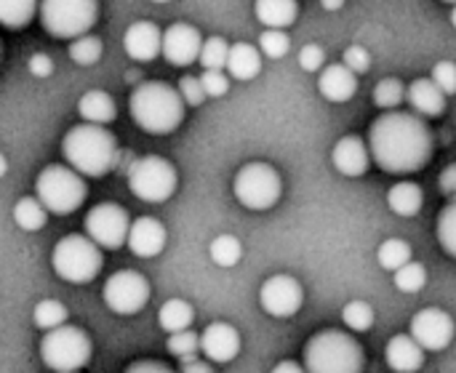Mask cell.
<instances>
[{"label":"cell","instance_id":"cell-1","mask_svg":"<svg viewBox=\"0 0 456 373\" xmlns=\"http://www.w3.org/2000/svg\"><path fill=\"white\" fill-rule=\"evenodd\" d=\"M433 134L414 112H385L369 128V155L387 174L422 171L433 158Z\"/></svg>","mask_w":456,"mask_h":373},{"label":"cell","instance_id":"cell-2","mask_svg":"<svg viewBox=\"0 0 456 373\" xmlns=\"http://www.w3.org/2000/svg\"><path fill=\"white\" fill-rule=\"evenodd\" d=\"M61 155L75 174L99 179L118 166L120 147L112 131H107L104 126L83 123L67 131L61 142Z\"/></svg>","mask_w":456,"mask_h":373},{"label":"cell","instance_id":"cell-3","mask_svg":"<svg viewBox=\"0 0 456 373\" xmlns=\"http://www.w3.org/2000/svg\"><path fill=\"white\" fill-rule=\"evenodd\" d=\"M128 109L134 123L152 136L174 134L184 120V101L179 91L163 80H142L128 99Z\"/></svg>","mask_w":456,"mask_h":373},{"label":"cell","instance_id":"cell-4","mask_svg":"<svg viewBox=\"0 0 456 373\" xmlns=\"http://www.w3.org/2000/svg\"><path fill=\"white\" fill-rule=\"evenodd\" d=\"M363 347L342 331H321L305 345L307 373H363Z\"/></svg>","mask_w":456,"mask_h":373},{"label":"cell","instance_id":"cell-5","mask_svg":"<svg viewBox=\"0 0 456 373\" xmlns=\"http://www.w3.org/2000/svg\"><path fill=\"white\" fill-rule=\"evenodd\" d=\"M35 195L48 214L67 216L83 206L88 187L69 166H45L35 179Z\"/></svg>","mask_w":456,"mask_h":373},{"label":"cell","instance_id":"cell-6","mask_svg":"<svg viewBox=\"0 0 456 373\" xmlns=\"http://www.w3.org/2000/svg\"><path fill=\"white\" fill-rule=\"evenodd\" d=\"M40 24L48 35L61 40L86 37L96 24L99 3L96 0H43L37 3Z\"/></svg>","mask_w":456,"mask_h":373},{"label":"cell","instance_id":"cell-7","mask_svg":"<svg viewBox=\"0 0 456 373\" xmlns=\"http://www.w3.org/2000/svg\"><path fill=\"white\" fill-rule=\"evenodd\" d=\"M102 248L96 243H91L86 235H67L53 246L51 254V267L53 272L72 283V286H83L91 283L99 270H102Z\"/></svg>","mask_w":456,"mask_h":373},{"label":"cell","instance_id":"cell-8","mask_svg":"<svg viewBox=\"0 0 456 373\" xmlns=\"http://www.w3.org/2000/svg\"><path fill=\"white\" fill-rule=\"evenodd\" d=\"M91 337L77 326H61L40 339V361L56 373H77L91 361Z\"/></svg>","mask_w":456,"mask_h":373},{"label":"cell","instance_id":"cell-9","mask_svg":"<svg viewBox=\"0 0 456 373\" xmlns=\"http://www.w3.org/2000/svg\"><path fill=\"white\" fill-rule=\"evenodd\" d=\"M126 179H128V190L144 203H166L176 192V182H179L176 168L160 155L136 158L126 171Z\"/></svg>","mask_w":456,"mask_h":373},{"label":"cell","instance_id":"cell-10","mask_svg":"<svg viewBox=\"0 0 456 373\" xmlns=\"http://www.w3.org/2000/svg\"><path fill=\"white\" fill-rule=\"evenodd\" d=\"M232 192L248 211H267L281 200L283 182L270 163H248L235 174Z\"/></svg>","mask_w":456,"mask_h":373},{"label":"cell","instance_id":"cell-11","mask_svg":"<svg viewBox=\"0 0 456 373\" xmlns=\"http://www.w3.org/2000/svg\"><path fill=\"white\" fill-rule=\"evenodd\" d=\"M102 296L115 315H136L150 302V283L136 270H120L107 278Z\"/></svg>","mask_w":456,"mask_h":373},{"label":"cell","instance_id":"cell-12","mask_svg":"<svg viewBox=\"0 0 456 373\" xmlns=\"http://www.w3.org/2000/svg\"><path fill=\"white\" fill-rule=\"evenodd\" d=\"M128 214L118 203H99L86 216V238L96 243L99 248L115 251L128 240Z\"/></svg>","mask_w":456,"mask_h":373},{"label":"cell","instance_id":"cell-13","mask_svg":"<svg viewBox=\"0 0 456 373\" xmlns=\"http://www.w3.org/2000/svg\"><path fill=\"white\" fill-rule=\"evenodd\" d=\"M302 283L291 275H273L259 288V304L273 318H294L302 310Z\"/></svg>","mask_w":456,"mask_h":373},{"label":"cell","instance_id":"cell-14","mask_svg":"<svg viewBox=\"0 0 456 373\" xmlns=\"http://www.w3.org/2000/svg\"><path fill=\"white\" fill-rule=\"evenodd\" d=\"M425 353H444L454 342V320L438 307H425L411 320L409 334Z\"/></svg>","mask_w":456,"mask_h":373},{"label":"cell","instance_id":"cell-15","mask_svg":"<svg viewBox=\"0 0 456 373\" xmlns=\"http://www.w3.org/2000/svg\"><path fill=\"white\" fill-rule=\"evenodd\" d=\"M200 48H203V37L192 24L179 21L163 32V51L160 53L166 56V61H171L176 67H187V64L198 61Z\"/></svg>","mask_w":456,"mask_h":373},{"label":"cell","instance_id":"cell-16","mask_svg":"<svg viewBox=\"0 0 456 373\" xmlns=\"http://www.w3.org/2000/svg\"><path fill=\"white\" fill-rule=\"evenodd\" d=\"M200 353L211 363H230L240 353V334L230 323H211L200 334Z\"/></svg>","mask_w":456,"mask_h":373},{"label":"cell","instance_id":"cell-17","mask_svg":"<svg viewBox=\"0 0 456 373\" xmlns=\"http://www.w3.org/2000/svg\"><path fill=\"white\" fill-rule=\"evenodd\" d=\"M123 48L134 61H152L163 51V32L155 21H134L123 35Z\"/></svg>","mask_w":456,"mask_h":373},{"label":"cell","instance_id":"cell-18","mask_svg":"<svg viewBox=\"0 0 456 373\" xmlns=\"http://www.w3.org/2000/svg\"><path fill=\"white\" fill-rule=\"evenodd\" d=\"M369 144L361 139V136H342L337 144H334V152H331V163L334 168L342 174V176H350V179H358L369 171Z\"/></svg>","mask_w":456,"mask_h":373},{"label":"cell","instance_id":"cell-19","mask_svg":"<svg viewBox=\"0 0 456 373\" xmlns=\"http://www.w3.org/2000/svg\"><path fill=\"white\" fill-rule=\"evenodd\" d=\"M128 248L134 256L139 259H152L166 248V227L152 219V216H142L131 224L128 230Z\"/></svg>","mask_w":456,"mask_h":373},{"label":"cell","instance_id":"cell-20","mask_svg":"<svg viewBox=\"0 0 456 373\" xmlns=\"http://www.w3.org/2000/svg\"><path fill=\"white\" fill-rule=\"evenodd\" d=\"M318 91L334 104L350 101L358 91V75H353L345 64H329L318 75Z\"/></svg>","mask_w":456,"mask_h":373},{"label":"cell","instance_id":"cell-21","mask_svg":"<svg viewBox=\"0 0 456 373\" xmlns=\"http://www.w3.org/2000/svg\"><path fill=\"white\" fill-rule=\"evenodd\" d=\"M406 99L414 107V112L419 118H438L446 109V93L430 80V77H419L406 88Z\"/></svg>","mask_w":456,"mask_h":373},{"label":"cell","instance_id":"cell-22","mask_svg":"<svg viewBox=\"0 0 456 373\" xmlns=\"http://www.w3.org/2000/svg\"><path fill=\"white\" fill-rule=\"evenodd\" d=\"M385 361L395 373H414L425 366V350L406 334H398L390 339L385 350Z\"/></svg>","mask_w":456,"mask_h":373},{"label":"cell","instance_id":"cell-23","mask_svg":"<svg viewBox=\"0 0 456 373\" xmlns=\"http://www.w3.org/2000/svg\"><path fill=\"white\" fill-rule=\"evenodd\" d=\"M227 75L232 80H254L262 72V53L259 48H254L251 43H235L230 45V56H227Z\"/></svg>","mask_w":456,"mask_h":373},{"label":"cell","instance_id":"cell-24","mask_svg":"<svg viewBox=\"0 0 456 373\" xmlns=\"http://www.w3.org/2000/svg\"><path fill=\"white\" fill-rule=\"evenodd\" d=\"M77 112L91 126H107V123L115 120L118 107H115V99L110 93H104V91H88V93L80 96Z\"/></svg>","mask_w":456,"mask_h":373},{"label":"cell","instance_id":"cell-25","mask_svg":"<svg viewBox=\"0 0 456 373\" xmlns=\"http://www.w3.org/2000/svg\"><path fill=\"white\" fill-rule=\"evenodd\" d=\"M256 19L267 27V29H283L291 27L297 21V11L299 5L294 0H259L254 5Z\"/></svg>","mask_w":456,"mask_h":373},{"label":"cell","instance_id":"cell-26","mask_svg":"<svg viewBox=\"0 0 456 373\" xmlns=\"http://www.w3.org/2000/svg\"><path fill=\"white\" fill-rule=\"evenodd\" d=\"M387 206L398 214V216H417L425 206V195L422 187L414 182H398L395 187H390L387 192Z\"/></svg>","mask_w":456,"mask_h":373},{"label":"cell","instance_id":"cell-27","mask_svg":"<svg viewBox=\"0 0 456 373\" xmlns=\"http://www.w3.org/2000/svg\"><path fill=\"white\" fill-rule=\"evenodd\" d=\"M195 320V310L184 302V299H168L160 312H158V323L160 328L171 337V334H182V331H190Z\"/></svg>","mask_w":456,"mask_h":373},{"label":"cell","instance_id":"cell-28","mask_svg":"<svg viewBox=\"0 0 456 373\" xmlns=\"http://www.w3.org/2000/svg\"><path fill=\"white\" fill-rule=\"evenodd\" d=\"M37 13L35 0H0V24L5 29H24Z\"/></svg>","mask_w":456,"mask_h":373},{"label":"cell","instance_id":"cell-29","mask_svg":"<svg viewBox=\"0 0 456 373\" xmlns=\"http://www.w3.org/2000/svg\"><path fill=\"white\" fill-rule=\"evenodd\" d=\"M13 222L27 230V232H35V230H43L45 222H48V211L43 208V203L37 198H21L16 206H13Z\"/></svg>","mask_w":456,"mask_h":373},{"label":"cell","instance_id":"cell-30","mask_svg":"<svg viewBox=\"0 0 456 373\" xmlns=\"http://www.w3.org/2000/svg\"><path fill=\"white\" fill-rule=\"evenodd\" d=\"M377 259H379V267L387 270V272H398L403 270L409 262H411V246L406 240H398V238H390L385 240L379 248H377Z\"/></svg>","mask_w":456,"mask_h":373},{"label":"cell","instance_id":"cell-31","mask_svg":"<svg viewBox=\"0 0 456 373\" xmlns=\"http://www.w3.org/2000/svg\"><path fill=\"white\" fill-rule=\"evenodd\" d=\"M67 318H69L67 307H64L61 302H53V299H43V302H37L35 310H32L35 326L43 328L45 334H48V331H56V328H61V326H67Z\"/></svg>","mask_w":456,"mask_h":373},{"label":"cell","instance_id":"cell-32","mask_svg":"<svg viewBox=\"0 0 456 373\" xmlns=\"http://www.w3.org/2000/svg\"><path fill=\"white\" fill-rule=\"evenodd\" d=\"M208 254H211V262H214L216 267L230 270V267H235V264L240 262L243 246H240V240H238L235 235H219V238L211 240Z\"/></svg>","mask_w":456,"mask_h":373},{"label":"cell","instance_id":"cell-33","mask_svg":"<svg viewBox=\"0 0 456 373\" xmlns=\"http://www.w3.org/2000/svg\"><path fill=\"white\" fill-rule=\"evenodd\" d=\"M227 56H230V43L224 37H208L203 40V48H200V64L203 69H216L222 72L227 67Z\"/></svg>","mask_w":456,"mask_h":373},{"label":"cell","instance_id":"cell-34","mask_svg":"<svg viewBox=\"0 0 456 373\" xmlns=\"http://www.w3.org/2000/svg\"><path fill=\"white\" fill-rule=\"evenodd\" d=\"M403 99H406V88H403V83H401L398 77H385V80H379L377 88H374V101H377V107H382V109H387V112H395L398 104H401Z\"/></svg>","mask_w":456,"mask_h":373},{"label":"cell","instance_id":"cell-35","mask_svg":"<svg viewBox=\"0 0 456 373\" xmlns=\"http://www.w3.org/2000/svg\"><path fill=\"white\" fill-rule=\"evenodd\" d=\"M393 280H395V288L398 291H403V294H419L428 286V270L419 262H409L403 270H398L393 275Z\"/></svg>","mask_w":456,"mask_h":373},{"label":"cell","instance_id":"cell-36","mask_svg":"<svg viewBox=\"0 0 456 373\" xmlns=\"http://www.w3.org/2000/svg\"><path fill=\"white\" fill-rule=\"evenodd\" d=\"M436 235H438L441 248H444L452 259H456V200L454 203H449V206L441 211L438 224H436Z\"/></svg>","mask_w":456,"mask_h":373},{"label":"cell","instance_id":"cell-37","mask_svg":"<svg viewBox=\"0 0 456 373\" xmlns=\"http://www.w3.org/2000/svg\"><path fill=\"white\" fill-rule=\"evenodd\" d=\"M102 56V40L96 35H86L69 43V59L80 67H91L96 64Z\"/></svg>","mask_w":456,"mask_h":373},{"label":"cell","instance_id":"cell-38","mask_svg":"<svg viewBox=\"0 0 456 373\" xmlns=\"http://www.w3.org/2000/svg\"><path fill=\"white\" fill-rule=\"evenodd\" d=\"M342 320H345V326H347L350 331L363 334V331H369V328L374 326V310H371V304H366V302H350V304H345V310H342Z\"/></svg>","mask_w":456,"mask_h":373},{"label":"cell","instance_id":"cell-39","mask_svg":"<svg viewBox=\"0 0 456 373\" xmlns=\"http://www.w3.org/2000/svg\"><path fill=\"white\" fill-rule=\"evenodd\" d=\"M291 51V37L283 29H265L259 35V53L267 59H283Z\"/></svg>","mask_w":456,"mask_h":373},{"label":"cell","instance_id":"cell-40","mask_svg":"<svg viewBox=\"0 0 456 373\" xmlns=\"http://www.w3.org/2000/svg\"><path fill=\"white\" fill-rule=\"evenodd\" d=\"M166 347H168V353H171L174 358H179V361L184 363V361L195 358V353L200 350V337H198V334H192V331L171 334V337H168V342H166Z\"/></svg>","mask_w":456,"mask_h":373},{"label":"cell","instance_id":"cell-41","mask_svg":"<svg viewBox=\"0 0 456 373\" xmlns=\"http://www.w3.org/2000/svg\"><path fill=\"white\" fill-rule=\"evenodd\" d=\"M179 96H182V101H184V107H200L208 96H206V91H203V85H200V77H192V75H184L182 80H179Z\"/></svg>","mask_w":456,"mask_h":373},{"label":"cell","instance_id":"cell-42","mask_svg":"<svg viewBox=\"0 0 456 373\" xmlns=\"http://www.w3.org/2000/svg\"><path fill=\"white\" fill-rule=\"evenodd\" d=\"M446 96L456 93V64L454 61H438L433 67V77H430Z\"/></svg>","mask_w":456,"mask_h":373},{"label":"cell","instance_id":"cell-43","mask_svg":"<svg viewBox=\"0 0 456 373\" xmlns=\"http://www.w3.org/2000/svg\"><path fill=\"white\" fill-rule=\"evenodd\" d=\"M200 85H203L206 96H211V99L224 96V93L230 91V75L216 72V69H206V72L200 75Z\"/></svg>","mask_w":456,"mask_h":373},{"label":"cell","instance_id":"cell-44","mask_svg":"<svg viewBox=\"0 0 456 373\" xmlns=\"http://www.w3.org/2000/svg\"><path fill=\"white\" fill-rule=\"evenodd\" d=\"M342 64H345L353 75H363V72H369V67H371V56H369V51H366L363 45H350V48L345 51V56H342Z\"/></svg>","mask_w":456,"mask_h":373},{"label":"cell","instance_id":"cell-45","mask_svg":"<svg viewBox=\"0 0 456 373\" xmlns=\"http://www.w3.org/2000/svg\"><path fill=\"white\" fill-rule=\"evenodd\" d=\"M299 67H302L305 72H323V67H326V53H323V48H321V45H305V48L299 51Z\"/></svg>","mask_w":456,"mask_h":373},{"label":"cell","instance_id":"cell-46","mask_svg":"<svg viewBox=\"0 0 456 373\" xmlns=\"http://www.w3.org/2000/svg\"><path fill=\"white\" fill-rule=\"evenodd\" d=\"M123 373H176V371H171L166 363H158V361H136V363H131V366H128Z\"/></svg>","mask_w":456,"mask_h":373},{"label":"cell","instance_id":"cell-47","mask_svg":"<svg viewBox=\"0 0 456 373\" xmlns=\"http://www.w3.org/2000/svg\"><path fill=\"white\" fill-rule=\"evenodd\" d=\"M29 72H32L35 77H48V75L53 72V61H51L45 53H35V56L29 59Z\"/></svg>","mask_w":456,"mask_h":373},{"label":"cell","instance_id":"cell-48","mask_svg":"<svg viewBox=\"0 0 456 373\" xmlns=\"http://www.w3.org/2000/svg\"><path fill=\"white\" fill-rule=\"evenodd\" d=\"M441 190L446 195H454L456 192V166H449L444 174H441Z\"/></svg>","mask_w":456,"mask_h":373},{"label":"cell","instance_id":"cell-49","mask_svg":"<svg viewBox=\"0 0 456 373\" xmlns=\"http://www.w3.org/2000/svg\"><path fill=\"white\" fill-rule=\"evenodd\" d=\"M182 373H214V371H211V366H208L206 361L190 358V361H184V363H182Z\"/></svg>","mask_w":456,"mask_h":373},{"label":"cell","instance_id":"cell-50","mask_svg":"<svg viewBox=\"0 0 456 373\" xmlns=\"http://www.w3.org/2000/svg\"><path fill=\"white\" fill-rule=\"evenodd\" d=\"M273 373H307L299 363H294V361H283V363H278Z\"/></svg>","mask_w":456,"mask_h":373},{"label":"cell","instance_id":"cell-51","mask_svg":"<svg viewBox=\"0 0 456 373\" xmlns=\"http://www.w3.org/2000/svg\"><path fill=\"white\" fill-rule=\"evenodd\" d=\"M323 8H326V11H339V8H342V3H337V0H331V3H329V0H326V3H323Z\"/></svg>","mask_w":456,"mask_h":373},{"label":"cell","instance_id":"cell-52","mask_svg":"<svg viewBox=\"0 0 456 373\" xmlns=\"http://www.w3.org/2000/svg\"><path fill=\"white\" fill-rule=\"evenodd\" d=\"M5 171H8V160H5V155L0 152V179L5 176Z\"/></svg>","mask_w":456,"mask_h":373},{"label":"cell","instance_id":"cell-53","mask_svg":"<svg viewBox=\"0 0 456 373\" xmlns=\"http://www.w3.org/2000/svg\"><path fill=\"white\" fill-rule=\"evenodd\" d=\"M452 24H454V29H456V5H454V11H452Z\"/></svg>","mask_w":456,"mask_h":373}]
</instances>
